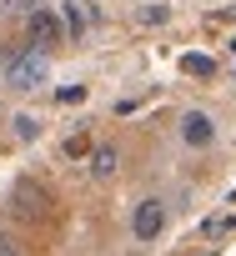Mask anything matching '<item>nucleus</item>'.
<instances>
[{
	"label": "nucleus",
	"instance_id": "obj_1",
	"mask_svg": "<svg viewBox=\"0 0 236 256\" xmlns=\"http://www.w3.org/2000/svg\"><path fill=\"white\" fill-rule=\"evenodd\" d=\"M46 76H50L46 50H36V46L6 50V86L10 90H36V86H46Z\"/></svg>",
	"mask_w": 236,
	"mask_h": 256
},
{
	"label": "nucleus",
	"instance_id": "obj_2",
	"mask_svg": "<svg viewBox=\"0 0 236 256\" xmlns=\"http://www.w3.org/2000/svg\"><path fill=\"white\" fill-rule=\"evenodd\" d=\"M26 36H30V46H36V50H46V56H50V50L66 40V26H60V16H56L50 6H40L36 16H26Z\"/></svg>",
	"mask_w": 236,
	"mask_h": 256
},
{
	"label": "nucleus",
	"instance_id": "obj_3",
	"mask_svg": "<svg viewBox=\"0 0 236 256\" xmlns=\"http://www.w3.org/2000/svg\"><path fill=\"white\" fill-rule=\"evenodd\" d=\"M131 231H136V241H156V236L166 231V201H161V196L136 201V211H131Z\"/></svg>",
	"mask_w": 236,
	"mask_h": 256
},
{
	"label": "nucleus",
	"instance_id": "obj_4",
	"mask_svg": "<svg viewBox=\"0 0 236 256\" xmlns=\"http://www.w3.org/2000/svg\"><path fill=\"white\" fill-rule=\"evenodd\" d=\"M181 141L196 146V151H206V146L216 141V126H211L206 110H186V116H181Z\"/></svg>",
	"mask_w": 236,
	"mask_h": 256
},
{
	"label": "nucleus",
	"instance_id": "obj_5",
	"mask_svg": "<svg viewBox=\"0 0 236 256\" xmlns=\"http://www.w3.org/2000/svg\"><path fill=\"white\" fill-rule=\"evenodd\" d=\"M116 171H121V151H116V146H96L90 151V176L96 181H110Z\"/></svg>",
	"mask_w": 236,
	"mask_h": 256
},
{
	"label": "nucleus",
	"instance_id": "obj_6",
	"mask_svg": "<svg viewBox=\"0 0 236 256\" xmlns=\"http://www.w3.org/2000/svg\"><path fill=\"white\" fill-rule=\"evenodd\" d=\"M16 211H20V216H46V191L30 186V181H20V186H16Z\"/></svg>",
	"mask_w": 236,
	"mask_h": 256
},
{
	"label": "nucleus",
	"instance_id": "obj_7",
	"mask_svg": "<svg viewBox=\"0 0 236 256\" xmlns=\"http://www.w3.org/2000/svg\"><path fill=\"white\" fill-rule=\"evenodd\" d=\"M181 70H186V76H201V80H211V76H216V60L191 50V56H181Z\"/></svg>",
	"mask_w": 236,
	"mask_h": 256
},
{
	"label": "nucleus",
	"instance_id": "obj_8",
	"mask_svg": "<svg viewBox=\"0 0 236 256\" xmlns=\"http://www.w3.org/2000/svg\"><path fill=\"white\" fill-rule=\"evenodd\" d=\"M60 26H66V36H76V40L86 36V10L76 6V0H66V16H60Z\"/></svg>",
	"mask_w": 236,
	"mask_h": 256
},
{
	"label": "nucleus",
	"instance_id": "obj_9",
	"mask_svg": "<svg viewBox=\"0 0 236 256\" xmlns=\"http://www.w3.org/2000/svg\"><path fill=\"white\" fill-rule=\"evenodd\" d=\"M16 136H20V141H36V136H40V120H36V116H16Z\"/></svg>",
	"mask_w": 236,
	"mask_h": 256
},
{
	"label": "nucleus",
	"instance_id": "obj_10",
	"mask_svg": "<svg viewBox=\"0 0 236 256\" xmlns=\"http://www.w3.org/2000/svg\"><path fill=\"white\" fill-rule=\"evenodd\" d=\"M56 100H60V106H70V100H86V86H60V90H56Z\"/></svg>",
	"mask_w": 236,
	"mask_h": 256
},
{
	"label": "nucleus",
	"instance_id": "obj_11",
	"mask_svg": "<svg viewBox=\"0 0 236 256\" xmlns=\"http://www.w3.org/2000/svg\"><path fill=\"white\" fill-rule=\"evenodd\" d=\"M86 151H96L86 136H70V141H66V156H86Z\"/></svg>",
	"mask_w": 236,
	"mask_h": 256
},
{
	"label": "nucleus",
	"instance_id": "obj_12",
	"mask_svg": "<svg viewBox=\"0 0 236 256\" xmlns=\"http://www.w3.org/2000/svg\"><path fill=\"white\" fill-rule=\"evenodd\" d=\"M236 226V216H216V221H206V236H221V231H231Z\"/></svg>",
	"mask_w": 236,
	"mask_h": 256
},
{
	"label": "nucleus",
	"instance_id": "obj_13",
	"mask_svg": "<svg viewBox=\"0 0 236 256\" xmlns=\"http://www.w3.org/2000/svg\"><path fill=\"white\" fill-rule=\"evenodd\" d=\"M40 0H10V16H36Z\"/></svg>",
	"mask_w": 236,
	"mask_h": 256
},
{
	"label": "nucleus",
	"instance_id": "obj_14",
	"mask_svg": "<svg viewBox=\"0 0 236 256\" xmlns=\"http://www.w3.org/2000/svg\"><path fill=\"white\" fill-rule=\"evenodd\" d=\"M0 256H10V241H0Z\"/></svg>",
	"mask_w": 236,
	"mask_h": 256
}]
</instances>
